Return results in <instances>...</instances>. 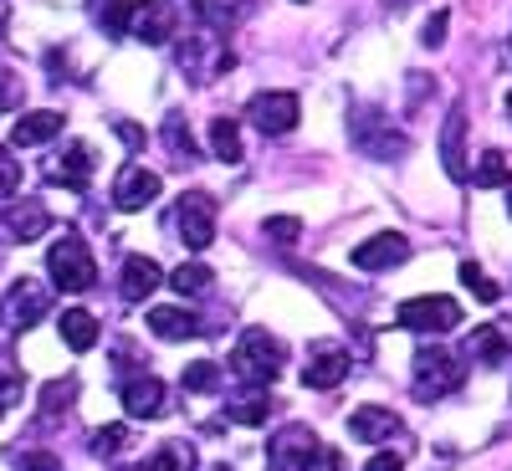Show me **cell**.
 Returning <instances> with one entry per match:
<instances>
[{"instance_id": "6da1fadb", "label": "cell", "mask_w": 512, "mask_h": 471, "mask_svg": "<svg viewBox=\"0 0 512 471\" xmlns=\"http://www.w3.org/2000/svg\"><path fill=\"white\" fill-rule=\"evenodd\" d=\"M282 364H287L282 338H272V333H262V328L241 333V344H236V354H231V369H236L246 384H272V379L282 374Z\"/></svg>"}, {"instance_id": "7a4b0ae2", "label": "cell", "mask_w": 512, "mask_h": 471, "mask_svg": "<svg viewBox=\"0 0 512 471\" xmlns=\"http://www.w3.org/2000/svg\"><path fill=\"white\" fill-rule=\"evenodd\" d=\"M47 272H52V282H57L62 292H88V287L98 282V262H93V251L82 246L72 231H67L62 241H52V251H47Z\"/></svg>"}, {"instance_id": "3957f363", "label": "cell", "mask_w": 512, "mask_h": 471, "mask_svg": "<svg viewBox=\"0 0 512 471\" xmlns=\"http://www.w3.org/2000/svg\"><path fill=\"white\" fill-rule=\"evenodd\" d=\"M461 379H466L461 359H451L441 344H431V349L415 354V395H420V400H441V395L461 390Z\"/></svg>"}, {"instance_id": "277c9868", "label": "cell", "mask_w": 512, "mask_h": 471, "mask_svg": "<svg viewBox=\"0 0 512 471\" xmlns=\"http://www.w3.org/2000/svg\"><path fill=\"white\" fill-rule=\"evenodd\" d=\"M52 313V297H47V287H41L36 277H21V282H11V292H6V303H0V323H6L11 333H26V328H36L41 318Z\"/></svg>"}, {"instance_id": "5b68a950", "label": "cell", "mask_w": 512, "mask_h": 471, "mask_svg": "<svg viewBox=\"0 0 512 471\" xmlns=\"http://www.w3.org/2000/svg\"><path fill=\"white\" fill-rule=\"evenodd\" d=\"M175 231L185 236L190 251H205L210 241H216V200L200 195V190L180 195V200H175Z\"/></svg>"}, {"instance_id": "8992f818", "label": "cell", "mask_w": 512, "mask_h": 471, "mask_svg": "<svg viewBox=\"0 0 512 471\" xmlns=\"http://www.w3.org/2000/svg\"><path fill=\"white\" fill-rule=\"evenodd\" d=\"M395 323L410 333H446L461 323V303H451V297H405Z\"/></svg>"}, {"instance_id": "52a82bcc", "label": "cell", "mask_w": 512, "mask_h": 471, "mask_svg": "<svg viewBox=\"0 0 512 471\" xmlns=\"http://www.w3.org/2000/svg\"><path fill=\"white\" fill-rule=\"evenodd\" d=\"M246 118L262 134H292L297 118H303V103H297V93H262V98H251Z\"/></svg>"}, {"instance_id": "ba28073f", "label": "cell", "mask_w": 512, "mask_h": 471, "mask_svg": "<svg viewBox=\"0 0 512 471\" xmlns=\"http://www.w3.org/2000/svg\"><path fill=\"white\" fill-rule=\"evenodd\" d=\"M180 67H185V77H190V82H210V77L231 72V67H236V57H231V52H221L210 36H190L185 47H180Z\"/></svg>"}, {"instance_id": "9c48e42d", "label": "cell", "mask_w": 512, "mask_h": 471, "mask_svg": "<svg viewBox=\"0 0 512 471\" xmlns=\"http://www.w3.org/2000/svg\"><path fill=\"white\" fill-rule=\"evenodd\" d=\"M338 379H349V349L338 344H313L308 359H303V384H313V390H333Z\"/></svg>"}, {"instance_id": "30bf717a", "label": "cell", "mask_w": 512, "mask_h": 471, "mask_svg": "<svg viewBox=\"0 0 512 471\" xmlns=\"http://www.w3.org/2000/svg\"><path fill=\"white\" fill-rule=\"evenodd\" d=\"M159 190H164V180L154 175V169L128 164L123 175L113 180V205H118V210H144V205H154V200H159Z\"/></svg>"}, {"instance_id": "8fae6325", "label": "cell", "mask_w": 512, "mask_h": 471, "mask_svg": "<svg viewBox=\"0 0 512 471\" xmlns=\"http://www.w3.org/2000/svg\"><path fill=\"white\" fill-rule=\"evenodd\" d=\"M410 256V241L400 236V231H379L374 241H364V246H354V256L349 262L359 267V272H390V267H400Z\"/></svg>"}, {"instance_id": "7c38bea8", "label": "cell", "mask_w": 512, "mask_h": 471, "mask_svg": "<svg viewBox=\"0 0 512 471\" xmlns=\"http://www.w3.org/2000/svg\"><path fill=\"white\" fill-rule=\"evenodd\" d=\"M47 226H52V216H47V205H36V200L0 210V241H36V236H47Z\"/></svg>"}, {"instance_id": "4fadbf2b", "label": "cell", "mask_w": 512, "mask_h": 471, "mask_svg": "<svg viewBox=\"0 0 512 471\" xmlns=\"http://www.w3.org/2000/svg\"><path fill=\"white\" fill-rule=\"evenodd\" d=\"M318 451V436L308 425H282V431L267 441V461L272 466H308V456Z\"/></svg>"}, {"instance_id": "5bb4252c", "label": "cell", "mask_w": 512, "mask_h": 471, "mask_svg": "<svg viewBox=\"0 0 512 471\" xmlns=\"http://www.w3.org/2000/svg\"><path fill=\"white\" fill-rule=\"evenodd\" d=\"M441 164H446V175H451L456 185H466V180H472V169H466V108H461V103L446 113V134H441Z\"/></svg>"}, {"instance_id": "9a60e30c", "label": "cell", "mask_w": 512, "mask_h": 471, "mask_svg": "<svg viewBox=\"0 0 512 471\" xmlns=\"http://www.w3.org/2000/svg\"><path fill=\"white\" fill-rule=\"evenodd\" d=\"M175 26H180L175 0H144V6H134V31L149 41V47H164V41L175 36Z\"/></svg>"}, {"instance_id": "2e32d148", "label": "cell", "mask_w": 512, "mask_h": 471, "mask_svg": "<svg viewBox=\"0 0 512 471\" xmlns=\"http://www.w3.org/2000/svg\"><path fill=\"white\" fill-rule=\"evenodd\" d=\"M62 134V113L57 108H36V113H21L16 128H11V144L16 149H36V144H47Z\"/></svg>"}, {"instance_id": "e0dca14e", "label": "cell", "mask_w": 512, "mask_h": 471, "mask_svg": "<svg viewBox=\"0 0 512 471\" xmlns=\"http://www.w3.org/2000/svg\"><path fill=\"white\" fill-rule=\"evenodd\" d=\"M123 410L134 415V420H149V415H159V405H164V384L154 379V374H134V379H123Z\"/></svg>"}, {"instance_id": "ac0fdd59", "label": "cell", "mask_w": 512, "mask_h": 471, "mask_svg": "<svg viewBox=\"0 0 512 471\" xmlns=\"http://www.w3.org/2000/svg\"><path fill=\"white\" fill-rule=\"evenodd\" d=\"M88 175H93V154L82 149V144H67V154L47 164V180L52 185H67V190H88Z\"/></svg>"}, {"instance_id": "d6986e66", "label": "cell", "mask_w": 512, "mask_h": 471, "mask_svg": "<svg viewBox=\"0 0 512 471\" xmlns=\"http://www.w3.org/2000/svg\"><path fill=\"white\" fill-rule=\"evenodd\" d=\"M159 282H164V272H159L154 256H128V262H123V297H128V303H144V297H154Z\"/></svg>"}, {"instance_id": "ffe728a7", "label": "cell", "mask_w": 512, "mask_h": 471, "mask_svg": "<svg viewBox=\"0 0 512 471\" xmlns=\"http://www.w3.org/2000/svg\"><path fill=\"white\" fill-rule=\"evenodd\" d=\"M395 425H400V420H395L390 410L364 405V410L349 415V436H354V441H390V436H395Z\"/></svg>"}, {"instance_id": "44dd1931", "label": "cell", "mask_w": 512, "mask_h": 471, "mask_svg": "<svg viewBox=\"0 0 512 471\" xmlns=\"http://www.w3.org/2000/svg\"><path fill=\"white\" fill-rule=\"evenodd\" d=\"M57 328H62V344H67L72 354H88V349L98 344V318L82 313V308H67Z\"/></svg>"}, {"instance_id": "7402d4cb", "label": "cell", "mask_w": 512, "mask_h": 471, "mask_svg": "<svg viewBox=\"0 0 512 471\" xmlns=\"http://www.w3.org/2000/svg\"><path fill=\"white\" fill-rule=\"evenodd\" d=\"M149 328L159 338H195L200 333V318L190 308H149Z\"/></svg>"}, {"instance_id": "603a6c76", "label": "cell", "mask_w": 512, "mask_h": 471, "mask_svg": "<svg viewBox=\"0 0 512 471\" xmlns=\"http://www.w3.org/2000/svg\"><path fill=\"white\" fill-rule=\"evenodd\" d=\"M267 410H272L267 384H251L246 395H236V400L226 405V415H231V420H241V425H262V420H267Z\"/></svg>"}, {"instance_id": "cb8c5ba5", "label": "cell", "mask_w": 512, "mask_h": 471, "mask_svg": "<svg viewBox=\"0 0 512 471\" xmlns=\"http://www.w3.org/2000/svg\"><path fill=\"white\" fill-rule=\"evenodd\" d=\"M93 21L108 36H123L128 26H134V0H93Z\"/></svg>"}, {"instance_id": "d4e9b609", "label": "cell", "mask_w": 512, "mask_h": 471, "mask_svg": "<svg viewBox=\"0 0 512 471\" xmlns=\"http://www.w3.org/2000/svg\"><path fill=\"white\" fill-rule=\"evenodd\" d=\"M507 349H512V344H507V338H502L497 328H477L472 338H466V354H472L477 364H502V359H507Z\"/></svg>"}, {"instance_id": "484cf974", "label": "cell", "mask_w": 512, "mask_h": 471, "mask_svg": "<svg viewBox=\"0 0 512 471\" xmlns=\"http://www.w3.org/2000/svg\"><path fill=\"white\" fill-rule=\"evenodd\" d=\"M210 154L226 159V164H241V128L231 118H216L210 123Z\"/></svg>"}, {"instance_id": "4316f807", "label": "cell", "mask_w": 512, "mask_h": 471, "mask_svg": "<svg viewBox=\"0 0 512 471\" xmlns=\"http://www.w3.org/2000/svg\"><path fill=\"white\" fill-rule=\"evenodd\" d=\"M144 471H195V446L190 441H169L154 451V461H144Z\"/></svg>"}, {"instance_id": "83f0119b", "label": "cell", "mask_w": 512, "mask_h": 471, "mask_svg": "<svg viewBox=\"0 0 512 471\" xmlns=\"http://www.w3.org/2000/svg\"><path fill=\"white\" fill-rule=\"evenodd\" d=\"M210 282H216V272H210L205 262H180L175 272H169V287H175L180 297H195V292H205Z\"/></svg>"}, {"instance_id": "f1b7e54d", "label": "cell", "mask_w": 512, "mask_h": 471, "mask_svg": "<svg viewBox=\"0 0 512 471\" xmlns=\"http://www.w3.org/2000/svg\"><path fill=\"white\" fill-rule=\"evenodd\" d=\"M205 26H236L246 11H251V0H195Z\"/></svg>"}, {"instance_id": "f546056e", "label": "cell", "mask_w": 512, "mask_h": 471, "mask_svg": "<svg viewBox=\"0 0 512 471\" xmlns=\"http://www.w3.org/2000/svg\"><path fill=\"white\" fill-rule=\"evenodd\" d=\"M472 180H477L482 190H497V185H507V159H502L497 149H487V154H482V164L472 169Z\"/></svg>"}, {"instance_id": "4dcf8cb0", "label": "cell", "mask_w": 512, "mask_h": 471, "mask_svg": "<svg viewBox=\"0 0 512 471\" xmlns=\"http://www.w3.org/2000/svg\"><path fill=\"white\" fill-rule=\"evenodd\" d=\"M72 395H77V379H52V384H47V395H41V420H52L57 410H67Z\"/></svg>"}, {"instance_id": "1f68e13d", "label": "cell", "mask_w": 512, "mask_h": 471, "mask_svg": "<svg viewBox=\"0 0 512 471\" xmlns=\"http://www.w3.org/2000/svg\"><path fill=\"white\" fill-rule=\"evenodd\" d=\"M461 282L477 292V303H497V297H502V287H497V282H492L477 262H461Z\"/></svg>"}, {"instance_id": "d6a6232c", "label": "cell", "mask_w": 512, "mask_h": 471, "mask_svg": "<svg viewBox=\"0 0 512 471\" xmlns=\"http://www.w3.org/2000/svg\"><path fill=\"white\" fill-rule=\"evenodd\" d=\"M216 379H221V369L210 364V359H200V364L185 369V390L190 395H210V390H216Z\"/></svg>"}, {"instance_id": "836d02e7", "label": "cell", "mask_w": 512, "mask_h": 471, "mask_svg": "<svg viewBox=\"0 0 512 471\" xmlns=\"http://www.w3.org/2000/svg\"><path fill=\"white\" fill-rule=\"evenodd\" d=\"M123 441H128V431H123V425H103V431H93V456H118L123 451Z\"/></svg>"}, {"instance_id": "e575fe53", "label": "cell", "mask_w": 512, "mask_h": 471, "mask_svg": "<svg viewBox=\"0 0 512 471\" xmlns=\"http://www.w3.org/2000/svg\"><path fill=\"white\" fill-rule=\"evenodd\" d=\"M16 190H21V164H16L11 149H0V200L16 195Z\"/></svg>"}, {"instance_id": "d590c367", "label": "cell", "mask_w": 512, "mask_h": 471, "mask_svg": "<svg viewBox=\"0 0 512 471\" xmlns=\"http://www.w3.org/2000/svg\"><path fill=\"white\" fill-rule=\"evenodd\" d=\"M11 108H21V77L11 67H0V113H11Z\"/></svg>"}, {"instance_id": "8d00e7d4", "label": "cell", "mask_w": 512, "mask_h": 471, "mask_svg": "<svg viewBox=\"0 0 512 471\" xmlns=\"http://www.w3.org/2000/svg\"><path fill=\"white\" fill-rule=\"evenodd\" d=\"M267 236L272 241H297V236H303V221H297V216H267Z\"/></svg>"}, {"instance_id": "74e56055", "label": "cell", "mask_w": 512, "mask_h": 471, "mask_svg": "<svg viewBox=\"0 0 512 471\" xmlns=\"http://www.w3.org/2000/svg\"><path fill=\"white\" fill-rule=\"evenodd\" d=\"M16 471H62V466H57V456H47V451H21V456H16Z\"/></svg>"}, {"instance_id": "f35d334b", "label": "cell", "mask_w": 512, "mask_h": 471, "mask_svg": "<svg viewBox=\"0 0 512 471\" xmlns=\"http://www.w3.org/2000/svg\"><path fill=\"white\" fill-rule=\"evenodd\" d=\"M164 128H169V149H175V154H185V159H190V154H195V144H190V134H185V123H180V113L169 118Z\"/></svg>"}, {"instance_id": "ab89813d", "label": "cell", "mask_w": 512, "mask_h": 471, "mask_svg": "<svg viewBox=\"0 0 512 471\" xmlns=\"http://www.w3.org/2000/svg\"><path fill=\"white\" fill-rule=\"evenodd\" d=\"M303 471H344V456L328 451V446H318V451L308 456V466H303Z\"/></svg>"}, {"instance_id": "60d3db41", "label": "cell", "mask_w": 512, "mask_h": 471, "mask_svg": "<svg viewBox=\"0 0 512 471\" xmlns=\"http://www.w3.org/2000/svg\"><path fill=\"white\" fill-rule=\"evenodd\" d=\"M420 41H425V47H431V52L441 47V41H446V11H436L431 21H425V31H420Z\"/></svg>"}, {"instance_id": "b9f144b4", "label": "cell", "mask_w": 512, "mask_h": 471, "mask_svg": "<svg viewBox=\"0 0 512 471\" xmlns=\"http://www.w3.org/2000/svg\"><path fill=\"white\" fill-rule=\"evenodd\" d=\"M364 471H405V461L395 456V451H379V456H369V466Z\"/></svg>"}, {"instance_id": "7bdbcfd3", "label": "cell", "mask_w": 512, "mask_h": 471, "mask_svg": "<svg viewBox=\"0 0 512 471\" xmlns=\"http://www.w3.org/2000/svg\"><path fill=\"white\" fill-rule=\"evenodd\" d=\"M118 134H123L128 149H139V144H144V128H139V123H118Z\"/></svg>"}, {"instance_id": "ee69618b", "label": "cell", "mask_w": 512, "mask_h": 471, "mask_svg": "<svg viewBox=\"0 0 512 471\" xmlns=\"http://www.w3.org/2000/svg\"><path fill=\"white\" fill-rule=\"evenodd\" d=\"M507 216H512V190H507Z\"/></svg>"}, {"instance_id": "f6af8a7d", "label": "cell", "mask_w": 512, "mask_h": 471, "mask_svg": "<svg viewBox=\"0 0 512 471\" xmlns=\"http://www.w3.org/2000/svg\"><path fill=\"white\" fill-rule=\"evenodd\" d=\"M0 36H6V16H0Z\"/></svg>"}, {"instance_id": "bcb514c9", "label": "cell", "mask_w": 512, "mask_h": 471, "mask_svg": "<svg viewBox=\"0 0 512 471\" xmlns=\"http://www.w3.org/2000/svg\"><path fill=\"white\" fill-rule=\"evenodd\" d=\"M507 113H512V93H507Z\"/></svg>"}, {"instance_id": "7dc6e473", "label": "cell", "mask_w": 512, "mask_h": 471, "mask_svg": "<svg viewBox=\"0 0 512 471\" xmlns=\"http://www.w3.org/2000/svg\"><path fill=\"white\" fill-rule=\"evenodd\" d=\"M221 471H226V466H221Z\"/></svg>"}]
</instances>
